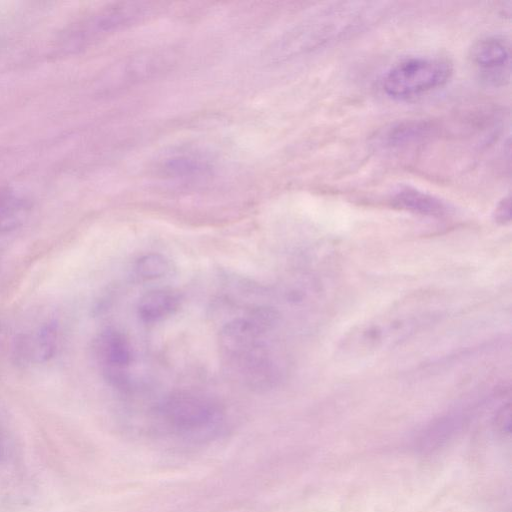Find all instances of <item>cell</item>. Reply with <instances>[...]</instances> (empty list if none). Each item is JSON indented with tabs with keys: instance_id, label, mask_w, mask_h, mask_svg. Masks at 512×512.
<instances>
[{
	"instance_id": "obj_1",
	"label": "cell",
	"mask_w": 512,
	"mask_h": 512,
	"mask_svg": "<svg viewBox=\"0 0 512 512\" xmlns=\"http://www.w3.org/2000/svg\"><path fill=\"white\" fill-rule=\"evenodd\" d=\"M278 318L276 310L261 306L232 319L220 331L225 363L251 388H271L280 380L281 364L271 339Z\"/></svg>"
},
{
	"instance_id": "obj_2",
	"label": "cell",
	"mask_w": 512,
	"mask_h": 512,
	"mask_svg": "<svg viewBox=\"0 0 512 512\" xmlns=\"http://www.w3.org/2000/svg\"><path fill=\"white\" fill-rule=\"evenodd\" d=\"M156 417L168 435L187 442L214 439L222 429L224 414L220 405L208 396L180 390L159 404Z\"/></svg>"
},
{
	"instance_id": "obj_3",
	"label": "cell",
	"mask_w": 512,
	"mask_h": 512,
	"mask_svg": "<svg viewBox=\"0 0 512 512\" xmlns=\"http://www.w3.org/2000/svg\"><path fill=\"white\" fill-rule=\"evenodd\" d=\"M445 58L416 56L394 64L384 75V92L395 99H409L442 87L452 75Z\"/></svg>"
},
{
	"instance_id": "obj_4",
	"label": "cell",
	"mask_w": 512,
	"mask_h": 512,
	"mask_svg": "<svg viewBox=\"0 0 512 512\" xmlns=\"http://www.w3.org/2000/svg\"><path fill=\"white\" fill-rule=\"evenodd\" d=\"M152 8L148 4L125 2L108 6L85 19L68 37L69 47H81L104 35L130 26L148 16Z\"/></svg>"
},
{
	"instance_id": "obj_5",
	"label": "cell",
	"mask_w": 512,
	"mask_h": 512,
	"mask_svg": "<svg viewBox=\"0 0 512 512\" xmlns=\"http://www.w3.org/2000/svg\"><path fill=\"white\" fill-rule=\"evenodd\" d=\"M93 348L106 380L117 387L126 386L127 369L133 358L126 336L116 329L107 328L97 335Z\"/></svg>"
},
{
	"instance_id": "obj_6",
	"label": "cell",
	"mask_w": 512,
	"mask_h": 512,
	"mask_svg": "<svg viewBox=\"0 0 512 512\" xmlns=\"http://www.w3.org/2000/svg\"><path fill=\"white\" fill-rule=\"evenodd\" d=\"M510 44L499 35L485 36L475 42L471 49V61L480 77L489 84L498 86L510 79Z\"/></svg>"
},
{
	"instance_id": "obj_7",
	"label": "cell",
	"mask_w": 512,
	"mask_h": 512,
	"mask_svg": "<svg viewBox=\"0 0 512 512\" xmlns=\"http://www.w3.org/2000/svg\"><path fill=\"white\" fill-rule=\"evenodd\" d=\"M60 345L56 322L47 321L18 334L13 342V358L21 365H37L55 356Z\"/></svg>"
},
{
	"instance_id": "obj_8",
	"label": "cell",
	"mask_w": 512,
	"mask_h": 512,
	"mask_svg": "<svg viewBox=\"0 0 512 512\" xmlns=\"http://www.w3.org/2000/svg\"><path fill=\"white\" fill-rule=\"evenodd\" d=\"M417 322L410 317L379 324H370L352 334L344 345L349 350L370 351L398 341L409 334Z\"/></svg>"
},
{
	"instance_id": "obj_9",
	"label": "cell",
	"mask_w": 512,
	"mask_h": 512,
	"mask_svg": "<svg viewBox=\"0 0 512 512\" xmlns=\"http://www.w3.org/2000/svg\"><path fill=\"white\" fill-rule=\"evenodd\" d=\"M390 201L398 209L423 216L440 217L447 211L441 199L410 185L397 187Z\"/></svg>"
},
{
	"instance_id": "obj_10",
	"label": "cell",
	"mask_w": 512,
	"mask_h": 512,
	"mask_svg": "<svg viewBox=\"0 0 512 512\" xmlns=\"http://www.w3.org/2000/svg\"><path fill=\"white\" fill-rule=\"evenodd\" d=\"M180 296L171 289H154L139 300L137 312L145 323L161 321L172 315L179 307Z\"/></svg>"
},
{
	"instance_id": "obj_11",
	"label": "cell",
	"mask_w": 512,
	"mask_h": 512,
	"mask_svg": "<svg viewBox=\"0 0 512 512\" xmlns=\"http://www.w3.org/2000/svg\"><path fill=\"white\" fill-rule=\"evenodd\" d=\"M434 126L424 120H411L398 123L383 135L382 144L390 148H403L418 144L430 137Z\"/></svg>"
},
{
	"instance_id": "obj_12",
	"label": "cell",
	"mask_w": 512,
	"mask_h": 512,
	"mask_svg": "<svg viewBox=\"0 0 512 512\" xmlns=\"http://www.w3.org/2000/svg\"><path fill=\"white\" fill-rule=\"evenodd\" d=\"M207 163L191 153H180L166 157L159 165L161 174L170 179L188 180L204 175Z\"/></svg>"
},
{
	"instance_id": "obj_13",
	"label": "cell",
	"mask_w": 512,
	"mask_h": 512,
	"mask_svg": "<svg viewBox=\"0 0 512 512\" xmlns=\"http://www.w3.org/2000/svg\"><path fill=\"white\" fill-rule=\"evenodd\" d=\"M29 205L12 196L0 199V233L19 228L28 217Z\"/></svg>"
},
{
	"instance_id": "obj_14",
	"label": "cell",
	"mask_w": 512,
	"mask_h": 512,
	"mask_svg": "<svg viewBox=\"0 0 512 512\" xmlns=\"http://www.w3.org/2000/svg\"><path fill=\"white\" fill-rule=\"evenodd\" d=\"M136 273L144 279H155L164 276L169 270L168 260L157 253L139 258L135 264Z\"/></svg>"
},
{
	"instance_id": "obj_15",
	"label": "cell",
	"mask_w": 512,
	"mask_h": 512,
	"mask_svg": "<svg viewBox=\"0 0 512 512\" xmlns=\"http://www.w3.org/2000/svg\"><path fill=\"white\" fill-rule=\"evenodd\" d=\"M494 220L499 224H507L511 220V197L504 196L496 205L493 212Z\"/></svg>"
}]
</instances>
